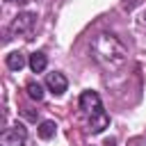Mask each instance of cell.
<instances>
[{"mask_svg":"<svg viewBox=\"0 0 146 146\" xmlns=\"http://www.w3.org/2000/svg\"><path fill=\"white\" fill-rule=\"evenodd\" d=\"M91 55L100 66L119 68L128 59V48L119 36H114L110 32H100L91 39Z\"/></svg>","mask_w":146,"mask_h":146,"instance_id":"1","label":"cell"},{"mask_svg":"<svg viewBox=\"0 0 146 146\" xmlns=\"http://www.w3.org/2000/svg\"><path fill=\"white\" fill-rule=\"evenodd\" d=\"M36 23V14L34 11H21L14 16L11 25H9V39H18V36H27L32 34Z\"/></svg>","mask_w":146,"mask_h":146,"instance_id":"2","label":"cell"},{"mask_svg":"<svg viewBox=\"0 0 146 146\" xmlns=\"http://www.w3.org/2000/svg\"><path fill=\"white\" fill-rule=\"evenodd\" d=\"M80 110H82V114L89 121L96 119V116H100V114H105L103 103H100V96L96 91H82V96H80Z\"/></svg>","mask_w":146,"mask_h":146,"instance_id":"3","label":"cell"},{"mask_svg":"<svg viewBox=\"0 0 146 146\" xmlns=\"http://www.w3.org/2000/svg\"><path fill=\"white\" fill-rule=\"evenodd\" d=\"M25 141H27V128L23 123L9 125L0 137V146H25Z\"/></svg>","mask_w":146,"mask_h":146,"instance_id":"4","label":"cell"},{"mask_svg":"<svg viewBox=\"0 0 146 146\" xmlns=\"http://www.w3.org/2000/svg\"><path fill=\"white\" fill-rule=\"evenodd\" d=\"M46 87H48V91H50L52 96H62V94L68 89V80H66L64 73L52 71V73L46 75Z\"/></svg>","mask_w":146,"mask_h":146,"instance_id":"5","label":"cell"},{"mask_svg":"<svg viewBox=\"0 0 146 146\" xmlns=\"http://www.w3.org/2000/svg\"><path fill=\"white\" fill-rule=\"evenodd\" d=\"M5 64H7V68H11V71H21V68L25 66V55H23L21 50H14V52H9V55L5 57Z\"/></svg>","mask_w":146,"mask_h":146,"instance_id":"6","label":"cell"},{"mask_svg":"<svg viewBox=\"0 0 146 146\" xmlns=\"http://www.w3.org/2000/svg\"><path fill=\"white\" fill-rule=\"evenodd\" d=\"M46 66H48L46 52H32V55H30V68H32L34 73H43Z\"/></svg>","mask_w":146,"mask_h":146,"instance_id":"7","label":"cell"},{"mask_svg":"<svg viewBox=\"0 0 146 146\" xmlns=\"http://www.w3.org/2000/svg\"><path fill=\"white\" fill-rule=\"evenodd\" d=\"M25 91H27V96L32 98V100H43V87L36 82V80H30L27 84H25Z\"/></svg>","mask_w":146,"mask_h":146,"instance_id":"8","label":"cell"},{"mask_svg":"<svg viewBox=\"0 0 146 146\" xmlns=\"http://www.w3.org/2000/svg\"><path fill=\"white\" fill-rule=\"evenodd\" d=\"M57 132V123L55 121H41L39 123V137L41 139H52Z\"/></svg>","mask_w":146,"mask_h":146,"instance_id":"9","label":"cell"},{"mask_svg":"<svg viewBox=\"0 0 146 146\" xmlns=\"http://www.w3.org/2000/svg\"><path fill=\"white\" fill-rule=\"evenodd\" d=\"M128 146H146V137H132L128 141Z\"/></svg>","mask_w":146,"mask_h":146,"instance_id":"10","label":"cell"},{"mask_svg":"<svg viewBox=\"0 0 146 146\" xmlns=\"http://www.w3.org/2000/svg\"><path fill=\"white\" fill-rule=\"evenodd\" d=\"M25 116H27V119H32V121H36V114H34L32 110H25Z\"/></svg>","mask_w":146,"mask_h":146,"instance_id":"11","label":"cell"},{"mask_svg":"<svg viewBox=\"0 0 146 146\" xmlns=\"http://www.w3.org/2000/svg\"><path fill=\"white\" fill-rule=\"evenodd\" d=\"M7 2H18V5H23V2H27V0H7Z\"/></svg>","mask_w":146,"mask_h":146,"instance_id":"12","label":"cell"},{"mask_svg":"<svg viewBox=\"0 0 146 146\" xmlns=\"http://www.w3.org/2000/svg\"><path fill=\"white\" fill-rule=\"evenodd\" d=\"M141 25H146V11H144V16H141Z\"/></svg>","mask_w":146,"mask_h":146,"instance_id":"13","label":"cell"}]
</instances>
